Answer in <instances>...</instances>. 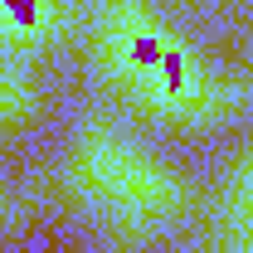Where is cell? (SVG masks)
<instances>
[{"label": "cell", "mask_w": 253, "mask_h": 253, "mask_svg": "<svg viewBox=\"0 0 253 253\" xmlns=\"http://www.w3.org/2000/svg\"><path fill=\"white\" fill-rule=\"evenodd\" d=\"M131 59H136V63H161L166 49H161L156 39H136V44H131Z\"/></svg>", "instance_id": "cell-1"}, {"label": "cell", "mask_w": 253, "mask_h": 253, "mask_svg": "<svg viewBox=\"0 0 253 253\" xmlns=\"http://www.w3.org/2000/svg\"><path fill=\"white\" fill-rule=\"evenodd\" d=\"M10 10H15V20L20 25H34V0H5Z\"/></svg>", "instance_id": "cell-2"}]
</instances>
